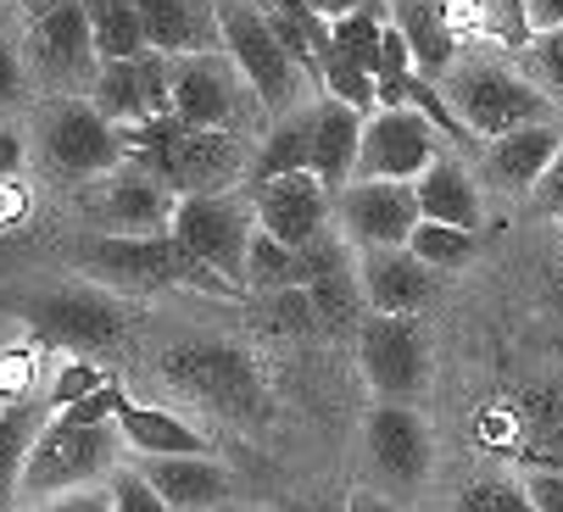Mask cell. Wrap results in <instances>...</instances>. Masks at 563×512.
Returning a JSON list of instances; mask_svg holds the SVG:
<instances>
[{"instance_id": "1", "label": "cell", "mask_w": 563, "mask_h": 512, "mask_svg": "<svg viewBox=\"0 0 563 512\" xmlns=\"http://www.w3.org/2000/svg\"><path fill=\"white\" fill-rule=\"evenodd\" d=\"M78 268H85L101 290H201L218 301H234L240 290L229 279H218L196 251H185L174 234H101L78 251Z\"/></svg>"}, {"instance_id": "2", "label": "cell", "mask_w": 563, "mask_h": 512, "mask_svg": "<svg viewBox=\"0 0 563 512\" xmlns=\"http://www.w3.org/2000/svg\"><path fill=\"white\" fill-rule=\"evenodd\" d=\"M163 379L196 407H207L212 418L234 423V430H263L274 418V396L252 352L223 346V340H190V346L163 352Z\"/></svg>"}, {"instance_id": "3", "label": "cell", "mask_w": 563, "mask_h": 512, "mask_svg": "<svg viewBox=\"0 0 563 512\" xmlns=\"http://www.w3.org/2000/svg\"><path fill=\"white\" fill-rule=\"evenodd\" d=\"M129 162H140L145 174H156L179 201L185 196H229V185L240 179V134H207V129H185L179 118L145 123V129H123Z\"/></svg>"}, {"instance_id": "4", "label": "cell", "mask_w": 563, "mask_h": 512, "mask_svg": "<svg viewBox=\"0 0 563 512\" xmlns=\"http://www.w3.org/2000/svg\"><path fill=\"white\" fill-rule=\"evenodd\" d=\"M218 23H223V56L240 67L252 101H257L274 123H279V118H296V112H307V107H318V101H312L318 84L285 56V45L274 40V29H268V18H263L257 0H218Z\"/></svg>"}, {"instance_id": "5", "label": "cell", "mask_w": 563, "mask_h": 512, "mask_svg": "<svg viewBox=\"0 0 563 512\" xmlns=\"http://www.w3.org/2000/svg\"><path fill=\"white\" fill-rule=\"evenodd\" d=\"M118 452H123V435L118 423H67V418H51L29 463H23V490L29 501H56V496H73V490H101L112 474H118Z\"/></svg>"}, {"instance_id": "6", "label": "cell", "mask_w": 563, "mask_h": 512, "mask_svg": "<svg viewBox=\"0 0 563 512\" xmlns=\"http://www.w3.org/2000/svg\"><path fill=\"white\" fill-rule=\"evenodd\" d=\"M446 107L457 112V123L474 134V140H503L514 129H530V123H552L563 118L541 84H530L525 73L503 67V62H463L446 73Z\"/></svg>"}, {"instance_id": "7", "label": "cell", "mask_w": 563, "mask_h": 512, "mask_svg": "<svg viewBox=\"0 0 563 512\" xmlns=\"http://www.w3.org/2000/svg\"><path fill=\"white\" fill-rule=\"evenodd\" d=\"M0 312H12L18 323L34 329V340L56 352H101L118 346L129 329V307L112 301L107 290L85 285H51V290H23V296H0Z\"/></svg>"}, {"instance_id": "8", "label": "cell", "mask_w": 563, "mask_h": 512, "mask_svg": "<svg viewBox=\"0 0 563 512\" xmlns=\"http://www.w3.org/2000/svg\"><path fill=\"white\" fill-rule=\"evenodd\" d=\"M29 140H34L40 162H45V174L73 179V185H101L107 174H118V167L129 162L123 129H112L90 101H78V96L51 101Z\"/></svg>"}, {"instance_id": "9", "label": "cell", "mask_w": 563, "mask_h": 512, "mask_svg": "<svg viewBox=\"0 0 563 512\" xmlns=\"http://www.w3.org/2000/svg\"><path fill=\"white\" fill-rule=\"evenodd\" d=\"M23 67L40 73L51 90L73 96V90H96V34H90V12L85 0H34L29 23H23Z\"/></svg>"}, {"instance_id": "10", "label": "cell", "mask_w": 563, "mask_h": 512, "mask_svg": "<svg viewBox=\"0 0 563 512\" xmlns=\"http://www.w3.org/2000/svg\"><path fill=\"white\" fill-rule=\"evenodd\" d=\"M168 234L185 251H196L201 263L218 279H229L234 290L246 285V256H252V234H257L252 201H240V196H185Z\"/></svg>"}, {"instance_id": "11", "label": "cell", "mask_w": 563, "mask_h": 512, "mask_svg": "<svg viewBox=\"0 0 563 512\" xmlns=\"http://www.w3.org/2000/svg\"><path fill=\"white\" fill-rule=\"evenodd\" d=\"M357 363L363 379L379 401L390 407H413L419 390L430 385V340L419 329V318H379L368 312L363 334H357Z\"/></svg>"}, {"instance_id": "12", "label": "cell", "mask_w": 563, "mask_h": 512, "mask_svg": "<svg viewBox=\"0 0 563 512\" xmlns=\"http://www.w3.org/2000/svg\"><path fill=\"white\" fill-rule=\"evenodd\" d=\"M441 129L413 112V107H379L363 123V156H357V179L379 185H419L435 156H441Z\"/></svg>"}, {"instance_id": "13", "label": "cell", "mask_w": 563, "mask_h": 512, "mask_svg": "<svg viewBox=\"0 0 563 512\" xmlns=\"http://www.w3.org/2000/svg\"><path fill=\"white\" fill-rule=\"evenodd\" d=\"M246 78L240 67L212 51V56H185L174 62V118L185 129H207V134H246Z\"/></svg>"}, {"instance_id": "14", "label": "cell", "mask_w": 563, "mask_h": 512, "mask_svg": "<svg viewBox=\"0 0 563 512\" xmlns=\"http://www.w3.org/2000/svg\"><path fill=\"white\" fill-rule=\"evenodd\" d=\"M90 107L112 123V129H145L174 118V56H134V62H107L96 73Z\"/></svg>"}, {"instance_id": "15", "label": "cell", "mask_w": 563, "mask_h": 512, "mask_svg": "<svg viewBox=\"0 0 563 512\" xmlns=\"http://www.w3.org/2000/svg\"><path fill=\"white\" fill-rule=\"evenodd\" d=\"M335 229L352 251H401L419 229V196L413 185L352 179L335 196Z\"/></svg>"}, {"instance_id": "16", "label": "cell", "mask_w": 563, "mask_h": 512, "mask_svg": "<svg viewBox=\"0 0 563 512\" xmlns=\"http://www.w3.org/2000/svg\"><path fill=\"white\" fill-rule=\"evenodd\" d=\"M252 218L263 234H274L279 245L290 251H307L312 240L330 234V207L335 196L318 185L312 174H285V179H268V185H252Z\"/></svg>"}, {"instance_id": "17", "label": "cell", "mask_w": 563, "mask_h": 512, "mask_svg": "<svg viewBox=\"0 0 563 512\" xmlns=\"http://www.w3.org/2000/svg\"><path fill=\"white\" fill-rule=\"evenodd\" d=\"M90 212L112 234H168L174 229V212H179V196L156 174H145L140 162H123L118 174H107L96 185Z\"/></svg>"}, {"instance_id": "18", "label": "cell", "mask_w": 563, "mask_h": 512, "mask_svg": "<svg viewBox=\"0 0 563 512\" xmlns=\"http://www.w3.org/2000/svg\"><path fill=\"white\" fill-rule=\"evenodd\" d=\"M357 285H363L368 312H379V318H419V307L435 296V274L408 245L401 251H357Z\"/></svg>"}, {"instance_id": "19", "label": "cell", "mask_w": 563, "mask_h": 512, "mask_svg": "<svg viewBox=\"0 0 563 512\" xmlns=\"http://www.w3.org/2000/svg\"><path fill=\"white\" fill-rule=\"evenodd\" d=\"M368 457L374 468L390 479V485H419L430 474V457H435V441L424 430V418L413 407H390L379 401L368 412Z\"/></svg>"}, {"instance_id": "20", "label": "cell", "mask_w": 563, "mask_h": 512, "mask_svg": "<svg viewBox=\"0 0 563 512\" xmlns=\"http://www.w3.org/2000/svg\"><path fill=\"white\" fill-rule=\"evenodd\" d=\"M134 12L145 23V40L156 56H212L223 51V23L212 0H134Z\"/></svg>"}, {"instance_id": "21", "label": "cell", "mask_w": 563, "mask_h": 512, "mask_svg": "<svg viewBox=\"0 0 563 512\" xmlns=\"http://www.w3.org/2000/svg\"><path fill=\"white\" fill-rule=\"evenodd\" d=\"M140 479L174 512H223V507H234V479L212 457H145Z\"/></svg>"}, {"instance_id": "22", "label": "cell", "mask_w": 563, "mask_h": 512, "mask_svg": "<svg viewBox=\"0 0 563 512\" xmlns=\"http://www.w3.org/2000/svg\"><path fill=\"white\" fill-rule=\"evenodd\" d=\"M558 151H563V118L530 123V129H514V134L486 145V174H492V185H503L514 196H530L547 179V167L558 162Z\"/></svg>"}, {"instance_id": "23", "label": "cell", "mask_w": 563, "mask_h": 512, "mask_svg": "<svg viewBox=\"0 0 563 512\" xmlns=\"http://www.w3.org/2000/svg\"><path fill=\"white\" fill-rule=\"evenodd\" d=\"M363 112L318 96V112H312V179L324 185L330 196H341L352 179H357V156H363Z\"/></svg>"}, {"instance_id": "24", "label": "cell", "mask_w": 563, "mask_h": 512, "mask_svg": "<svg viewBox=\"0 0 563 512\" xmlns=\"http://www.w3.org/2000/svg\"><path fill=\"white\" fill-rule=\"evenodd\" d=\"M118 435H123V446H134L140 457H207V435L196 430V423H185L179 412H168V407L123 401Z\"/></svg>"}, {"instance_id": "25", "label": "cell", "mask_w": 563, "mask_h": 512, "mask_svg": "<svg viewBox=\"0 0 563 512\" xmlns=\"http://www.w3.org/2000/svg\"><path fill=\"white\" fill-rule=\"evenodd\" d=\"M446 29L463 40H486L497 51H530V12L525 0H441Z\"/></svg>"}, {"instance_id": "26", "label": "cell", "mask_w": 563, "mask_h": 512, "mask_svg": "<svg viewBox=\"0 0 563 512\" xmlns=\"http://www.w3.org/2000/svg\"><path fill=\"white\" fill-rule=\"evenodd\" d=\"M390 23L401 29V40H408L419 78L435 84L457 67V34L441 18V0H390Z\"/></svg>"}, {"instance_id": "27", "label": "cell", "mask_w": 563, "mask_h": 512, "mask_svg": "<svg viewBox=\"0 0 563 512\" xmlns=\"http://www.w3.org/2000/svg\"><path fill=\"white\" fill-rule=\"evenodd\" d=\"M413 196H419L424 223H452V229L479 234V190H474L468 167L457 156H435V167L413 185Z\"/></svg>"}, {"instance_id": "28", "label": "cell", "mask_w": 563, "mask_h": 512, "mask_svg": "<svg viewBox=\"0 0 563 512\" xmlns=\"http://www.w3.org/2000/svg\"><path fill=\"white\" fill-rule=\"evenodd\" d=\"M312 112L318 107L279 118L263 134V145L252 156V185H268V179H285V174H312Z\"/></svg>"}, {"instance_id": "29", "label": "cell", "mask_w": 563, "mask_h": 512, "mask_svg": "<svg viewBox=\"0 0 563 512\" xmlns=\"http://www.w3.org/2000/svg\"><path fill=\"white\" fill-rule=\"evenodd\" d=\"M45 423L51 418H45L40 401H18V407L0 412V507L23 490V463H29V452H34Z\"/></svg>"}, {"instance_id": "30", "label": "cell", "mask_w": 563, "mask_h": 512, "mask_svg": "<svg viewBox=\"0 0 563 512\" xmlns=\"http://www.w3.org/2000/svg\"><path fill=\"white\" fill-rule=\"evenodd\" d=\"M85 12H90V34H96L101 67H107V62H134V56L151 51L134 0H85Z\"/></svg>"}, {"instance_id": "31", "label": "cell", "mask_w": 563, "mask_h": 512, "mask_svg": "<svg viewBox=\"0 0 563 512\" xmlns=\"http://www.w3.org/2000/svg\"><path fill=\"white\" fill-rule=\"evenodd\" d=\"M307 301H312V323L324 329V334H363V312H368V301H363V285H357V274H335V279H318V285H307Z\"/></svg>"}, {"instance_id": "32", "label": "cell", "mask_w": 563, "mask_h": 512, "mask_svg": "<svg viewBox=\"0 0 563 512\" xmlns=\"http://www.w3.org/2000/svg\"><path fill=\"white\" fill-rule=\"evenodd\" d=\"M246 285L252 290H268V296H279V290H301V256L290 251V245H279L274 234H252V256H246Z\"/></svg>"}, {"instance_id": "33", "label": "cell", "mask_w": 563, "mask_h": 512, "mask_svg": "<svg viewBox=\"0 0 563 512\" xmlns=\"http://www.w3.org/2000/svg\"><path fill=\"white\" fill-rule=\"evenodd\" d=\"M408 251L419 256V263H424L430 274H452V268H463L468 256L479 251V234L452 229V223H424V218H419V229H413Z\"/></svg>"}, {"instance_id": "34", "label": "cell", "mask_w": 563, "mask_h": 512, "mask_svg": "<svg viewBox=\"0 0 563 512\" xmlns=\"http://www.w3.org/2000/svg\"><path fill=\"white\" fill-rule=\"evenodd\" d=\"M385 12H379V0H368L363 12H352V18H341V23H330V40H335V51L341 56H352L357 67H379V45H385Z\"/></svg>"}, {"instance_id": "35", "label": "cell", "mask_w": 563, "mask_h": 512, "mask_svg": "<svg viewBox=\"0 0 563 512\" xmlns=\"http://www.w3.org/2000/svg\"><path fill=\"white\" fill-rule=\"evenodd\" d=\"M318 96H330V101H341V107H352V112H363V118L379 107V101H374V73L357 67L352 56H341V51L324 56V73H318Z\"/></svg>"}, {"instance_id": "36", "label": "cell", "mask_w": 563, "mask_h": 512, "mask_svg": "<svg viewBox=\"0 0 563 512\" xmlns=\"http://www.w3.org/2000/svg\"><path fill=\"white\" fill-rule=\"evenodd\" d=\"M457 512H536L525 485L514 479H474L463 496H457Z\"/></svg>"}, {"instance_id": "37", "label": "cell", "mask_w": 563, "mask_h": 512, "mask_svg": "<svg viewBox=\"0 0 563 512\" xmlns=\"http://www.w3.org/2000/svg\"><path fill=\"white\" fill-rule=\"evenodd\" d=\"M530 73H536V84L547 90V101L552 107H563V29L558 34H541V40H530Z\"/></svg>"}, {"instance_id": "38", "label": "cell", "mask_w": 563, "mask_h": 512, "mask_svg": "<svg viewBox=\"0 0 563 512\" xmlns=\"http://www.w3.org/2000/svg\"><path fill=\"white\" fill-rule=\"evenodd\" d=\"M101 385H107V374H101L90 357H78V363H67V368L51 379V407H56V412H67V407L85 401V396H96Z\"/></svg>"}, {"instance_id": "39", "label": "cell", "mask_w": 563, "mask_h": 512, "mask_svg": "<svg viewBox=\"0 0 563 512\" xmlns=\"http://www.w3.org/2000/svg\"><path fill=\"white\" fill-rule=\"evenodd\" d=\"M107 490H112V512H174L163 496L140 479V468H118L107 479Z\"/></svg>"}, {"instance_id": "40", "label": "cell", "mask_w": 563, "mask_h": 512, "mask_svg": "<svg viewBox=\"0 0 563 512\" xmlns=\"http://www.w3.org/2000/svg\"><path fill=\"white\" fill-rule=\"evenodd\" d=\"M34 379H40V357L34 352H0V401L7 407L34 401Z\"/></svg>"}, {"instance_id": "41", "label": "cell", "mask_w": 563, "mask_h": 512, "mask_svg": "<svg viewBox=\"0 0 563 512\" xmlns=\"http://www.w3.org/2000/svg\"><path fill=\"white\" fill-rule=\"evenodd\" d=\"M123 401H129V390L118 385V379H107L96 396H85L78 407H67L62 418L67 423H118V412H123Z\"/></svg>"}, {"instance_id": "42", "label": "cell", "mask_w": 563, "mask_h": 512, "mask_svg": "<svg viewBox=\"0 0 563 512\" xmlns=\"http://www.w3.org/2000/svg\"><path fill=\"white\" fill-rule=\"evenodd\" d=\"M268 329H279V334H307V329H318L307 290H279V296L268 301Z\"/></svg>"}, {"instance_id": "43", "label": "cell", "mask_w": 563, "mask_h": 512, "mask_svg": "<svg viewBox=\"0 0 563 512\" xmlns=\"http://www.w3.org/2000/svg\"><path fill=\"white\" fill-rule=\"evenodd\" d=\"M23 84H29L23 51H18V40H7V34H0V112H7V107H18Z\"/></svg>"}, {"instance_id": "44", "label": "cell", "mask_w": 563, "mask_h": 512, "mask_svg": "<svg viewBox=\"0 0 563 512\" xmlns=\"http://www.w3.org/2000/svg\"><path fill=\"white\" fill-rule=\"evenodd\" d=\"M525 496H530L536 512H563V474L558 468H536L525 479Z\"/></svg>"}, {"instance_id": "45", "label": "cell", "mask_w": 563, "mask_h": 512, "mask_svg": "<svg viewBox=\"0 0 563 512\" xmlns=\"http://www.w3.org/2000/svg\"><path fill=\"white\" fill-rule=\"evenodd\" d=\"M29 134L18 123H0V179H23V162H29Z\"/></svg>"}, {"instance_id": "46", "label": "cell", "mask_w": 563, "mask_h": 512, "mask_svg": "<svg viewBox=\"0 0 563 512\" xmlns=\"http://www.w3.org/2000/svg\"><path fill=\"white\" fill-rule=\"evenodd\" d=\"M34 212V190L23 179H0V229H18Z\"/></svg>"}, {"instance_id": "47", "label": "cell", "mask_w": 563, "mask_h": 512, "mask_svg": "<svg viewBox=\"0 0 563 512\" xmlns=\"http://www.w3.org/2000/svg\"><path fill=\"white\" fill-rule=\"evenodd\" d=\"M34 512H112V490H73V496L40 501Z\"/></svg>"}, {"instance_id": "48", "label": "cell", "mask_w": 563, "mask_h": 512, "mask_svg": "<svg viewBox=\"0 0 563 512\" xmlns=\"http://www.w3.org/2000/svg\"><path fill=\"white\" fill-rule=\"evenodd\" d=\"M530 201H536V212H547V218H563V151H558V162L547 167V179L530 190Z\"/></svg>"}, {"instance_id": "49", "label": "cell", "mask_w": 563, "mask_h": 512, "mask_svg": "<svg viewBox=\"0 0 563 512\" xmlns=\"http://www.w3.org/2000/svg\"><path fill=\"white\" fill-rule=\"evenodd\" d=\"M525 12H530V34H558L563 29V0H525Z\"/></svg>"}, {"instance_id": "50", "label": "cell", "mask_w": 563, "mask_h": 512, "mask_svg": "<svg viewBox=\"0 0 563 512\" xmlns=\"http://www.w3.org/2000/svg\"><path fill=\"white\" fill-rule=\"evenodd\" d=\"M307 7L324 18V23H341V18H352V12H363L368 0H307Z\"/></svg>"}, {"instance_id": "51", "label": "cell", "mask_w": 563, "mask_h": 512, "mask_svg": "<svg viewBox=\"0 0 563 512\" xmlns=\"http://www.w3.org/2000/svg\"><path fill=\"white\" fill-rule=\"evenodd\" d=\"M346 512H396L385 496H374V490H352L346 496Z\"/></svg>"}, {"instance_id": "52", "label": "cell", "mask_w": 563, "mask_h": 512, "mask_svg": "<svg viewBox=\"0 0 563 512\" xmlns=\"http://www.w3.org/2000/svg\"><path fill=\"white\" fill-rule=\"evenodd\" d=\"M285 512H346V501H290Z\"/></svg>"}, {"instance_id": "53", "label": "cell", "mask_w": 563, "mask_h": 512, "mask_svg": "<svg viewBox=\"0 0 563 512\" xmlns=\"http://www.w3.org/2000/svg\"><path fill=\"white\" fill-rule=\"evenodd\" d=\"M223 512H263V507H223Z\"/></svg>"}, {"instance_id": "54", "label": "cell", "mask_w": 563, "mask_h": 512, "mask_svg": "<svg viewBox=\"0 0 563 512\" xmlns=\"http://www.w3.org/2000/svg\"><path fill=\"white\" fill-rule=\"evenodd\" d=\"M212 7H218V0H212Z\"/></svg>"}, {"instance_id": "55", "label": "cell", "mask_w": 563, "mask_h": 512, "mask_svg": "<svg viewBox=\"0 0 563 512\" xmlns=\"http://www.w3.org/2000/svg\"><path fill=\"white\" fill-rule=\"evenodd\" d=\"M0 18H7V12H0Z\"/></svg>"}]
</instances>
